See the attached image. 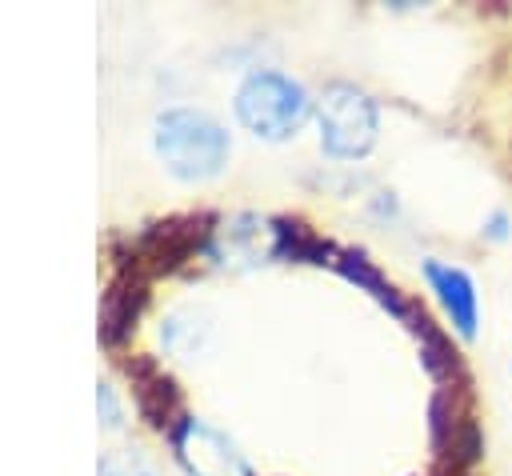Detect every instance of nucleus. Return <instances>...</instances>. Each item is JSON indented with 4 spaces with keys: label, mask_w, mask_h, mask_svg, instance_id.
<instances>
[{
    "label": "nucleus",
    "mask_w": 512,
    "mask_h": 476,
    "mask_svg": "<svg viewBox=\"0 0 512 476\" xmlns=\"http://www.w3.org/2000/svg\"><path fill=\"white\" fill-rule=\"evenodd\" d=\"M140 304H144V280L132 276V272H120L108 284L104 300H100V340L104 344H120L136 324Z\"/></svg>",
    "instance_id": "nucleus-7"
},
{
    "label": "nucleus",
    "mask_w": 512,
    "mask_h": 476,
    "mask_svg": "<svg viewBox=\"0 0 512 476\" xmlns=\"http://www.w3.org/2000/svg\"><path fill=\"white\" fill-rule=\"evenodd\" d=\"M100 476H152L140 460H132L128 452H108L100 460Z\"/></svg>",
    "instance_id": "nucleus-10"
},
{
    "label": "nucleus",
    "mask_w": 512,
    "mask_h": 476,
    "mask_svg": "<svg viewBox=\"0 0 512 476\" xmlns=\"http://www.w3.org/2000/svg\"><path fill=\"white\" fill-rule=\"evenodd\" d=\"M412 332L420 336V356H424V368L440 380V384H448V380H464V364H460V352L452 348V340L444 336V332H436L432 328V320L420 312V320L412 324Z\"/></svg>",
    "instance_id": "nucleus-8"
},
{
    "label": "nucleus",
    "mask_w": 512,
    "mask_h": 476,
    "mask_svg": "<svg viewBox=\"0 0 512 476\" xmlns=\"http://www.w3.org/2000/svg\"><path fill=\"white\" fill-rule=\"evenodd\" d=\"M320 140L332 156H364L376 140V108L356 88H328L320 104Z\"/></svg>",
    "instance_id": "nucleus-3"
},
{
    "label": "nucleus",
    "mask_w": 512,
    "mask_h": 476,
    "mask_svg": "<svg viewBox=\"0 0 512 476\" xmlns=\"http://www.w3.org/2000/svg\"><path fill=\"white\" fill-rule=\"evenodd\" d=\"M204 224H208V216H172V220H160V224H152L136 240V248H140V256L152 260V268H172V264H180L208 236Z\"/></svg>",
    "instance_id": "nucleus-4"
},
{
    "label": "nucleus",
    "mask_w": 512,
    "mask_h": 476,
    "mask_svg": "<svg viewBox=\"0 0 512 476\" xmlns=\"http://www.w3.org/2000/svg\"><path fill=\"white\" fill-rule=\"evenodd\" d=\"M488 236H492V240H504V216H500V212L492 216V224H488Z\"/></svg>",
    "instance_id": "nucleus-12"
},
{
    "label": "nucleus",
    "mask_w": 512,
    "mask_h": 476,
    "mask_svg": "<svg viewBox=\"0 0 512 476\" xmlns=\"http://www.w3.org/2000/svg\"><path fill=\"white\" fill-rule=\"evenodd\" d=\"M276 248L292 260H316V264H324V256H332V248L324 240L304 232V224H288V220H276Z\"/></svg>",
    "instance_id": "nucleus-9"
},
{
    "label": "nucleus",
    "mask_w": 512,
    "mask_h": 476,
    "mask_svg": "<svg viewBox=\"0 0 512 476\" xmlns=\"http://www.w3.org/2000/svg\"><path fill=\"white\" fill-rule=\"evenodd\" d=\"M424 276L432 284V292L440 296L452 328L472 340L476 336V284L464 268H452V264H440V260H424Z\"/></svg>",
    "instance_id": "nucleus-5"
},
{
    "label": "nucleus",
    "mask_w": 512,
    "mask_h": 476,
    "mask_svg": "<svg viewBox=\"0 0 512 476\" xmlns=\"http://www.w3.org/2000/svg\"><path fill=\"white\" fill-rule=\"evenodd\" d=\"M436 476H464V472H460V468H456V464H448V468H440V472H436Z\"/></svg>",
    "instance_id": "nucleus-13"
},
{
    "label": "nucleus",
    "mask_w": 512,
    "mask_h": 476,
    "mask_svg": "<svg viewBox=\"0 0 512 476\" xmlns=\"http://www.w3.org/2000/svg\"><path fill=\"white\" fill-rule=\"evenodd\" d=\"M100 408H104V420H108V424H120V420H116V416H120V412H116V400H112V392H108L104 384H100Z\"/></svg>",
    "instance_id": "nucleus-11"
},
{
    "label": "nucleus",
    "mask_w": 512,
    "mask_h": 476,
    "mask_svg": "<svg viewBox=\"0 0 512 476\" xmlns=\"http://www.w3.org/2000/svg\"><path fill=\"white\" fill-rule=\"evenodd\" d=\"M124 372L132 376V392H136V408H140V416H144L152 428L172 424L176 404H180L176 380L164 376V372H160L152 360H144V356H140V360H128Z\"/></svg>",
    "instance_id": "nucleus-6"
},
{
    "label": "nucleus",
    "mask_w": 512,
    "mask_h": 476,
    "mask_svg": "<svg viewBox=\"0 0 512 476\" xmlns=\"http://www.w3.org/2000/svg\"><path fill=\"white\" fill-rule=\"evenodd\" d=\"M236 116L268 140H284L292 136L304 116H308V96L296 80L280 76V72H252L244 80V88L236 92Z\"/></svg>",
    "instance_id": "nucleus-2"
},
{
    "label": "nucleus",
    "mask_w": 512,
    "mask_h": 476,
    "mask_svg": "<svg viewBox=\"0 0 512 476\" xmlns=\"http://www.w3.org/2000/svg\"><path fill=\"white\" fill-rule=\"evenodd\" d=\"M156 152L184 180L212 176L228 156V132L204 112L172 108L156 120Z\"/></svg>",
    "instance_id": "nucleus-1"
}]
</instances>
